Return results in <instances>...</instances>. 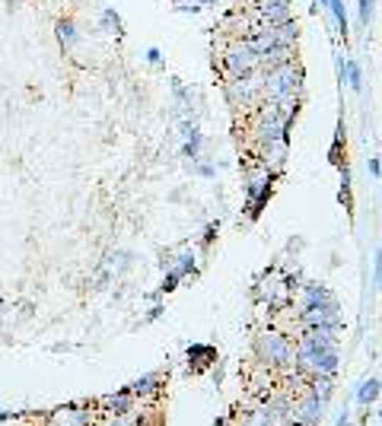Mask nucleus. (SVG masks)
Returning <instances> with one entry per match:
<instances>
[{
    "label": "nucleus",
    "instance_id": "f257e3e1",
    "mask_svg": "<svg viewBox=\"0 0 382 426\" xmlns=\"http://www.w3.org/2000/svg\"><path fill=\"white\" fill-rule=\"evenodd\" d=\"M299 95H303V67L296 61L264 73L262 102H277L281 105V102H299Z\"/></svg>",
    "mask_w": 382,
    "mask_h": 426
},
{
    "label": "nucleus",
    "instance_id": "39448f33",
    "mask_svg": "<svg viewBox=\"0 0 382 426\" xmlns=\"http://www.w3.org/2000/svg\"><path fill=\"white\" fill-rule=\"evenodd\" d=\"M255 350H258V356H262L268 366H290L293 363V347H290V341L284 338V334H277V331H268V334H262L255 343Z\"/></svg>",
    "mask_w": 382,
    "mask_h": 426
},
{
    "label": "nucleus",
    "instance_id": "7ed1b4c3",
    "mask_svg": "<svg viewBox=\"0 0 382 426\" xmlns=\"http://www.w3.org/2000/svg\"><path fill=\"white\" fill-rule=\"evenodd\" d=\"M296 366L312 379H331L338 373V350L296 347Z\"/></svg>",
    "mask_w": 382,
    "mask_h": 426
},
{
    "label": "nucleus",
    "instance_id": "4be33fe9",
    "mask_svg": "<svg viewBox=\"0 0 382 426\" xmlns=\"http://www.w3.org/2000/svg\"><path fill=\"white\" fill-rule=\"evenodd\" d=\"M281 426H299V423H293V420H284Z\"/></svg>",
    "mask_w": 382,
    "mask_h": 426
},
{
    "label": "nucleus",
    "instance_id": "6e6552de",
    "mask_svg": "<svg viewBox=\"0 0 382 426\" xmlns=\"http://www.w3.org/2000/svg\"><path fill=\"white\" fill-rule=\"evenodd\" d=\"M255 19L262 26H281L290 23V0H258L255 4Z\"/></svg>",
    "mask_w": 382,
    "mask_h": 426
},
{
    "label": "nucleus",
    "instance_id": "423d86ee",
    "mask_svg": "<svg viewBox=\"0 0 382 426\" xmlns=\"http://www.w3.org/2000/svg\"><path fill=\"white\" fill-rule=\"evenodd\" d=\"M322 407H325V401L316 395V391H309V395L299 398V401L290 407V420L299 423V426H316L319 417H322Z\"/></svg>",
    "mask_w": 382,
    "mask_h": 426
},
{
    "label": "nucleus",
    "instance_id": "412c9836",
    "mask_svg": "<svg viewBox=\"0 0 382 426\" xmlns=\"http://www.w3.org/2000/svg\"><path fill=\"white\" fill-rule=\"evenodd\" d=\"M370 172H373V175H382V166H379V162H376V160H373V162H370Z\"/></svg>",
    "mask_w": 382,
    "mask_h": 426
},
{
    "label": "nucleus",
    "instance_id": "20e7f679",
    "mask_svg": "<svg viewBox=\"0 0 382 426\" xmlns=\"http://www.w3.org/2000/svg\"><path fill=\"white\" fill-rule=\"evenodd\" d=\"M220 67H223V73H227V80L229 77H249L252 71H258V54L245 45V38H236V42H229L227 51H223Z\"/></svg>",
    "mask_w": 382,
    "mask_h": 426
},
{
    "label": "nucleus",
    "instance_id": "a211bd4d",
    "mask_svg": "<svg viewBox=\"0 0 382 426\" xmlns=\"http://www.w3.org/2000/svg\"><path fill=\"white\" fill-rule=\"evenodd\" d=\"M153 385H156V375H147V379H143V382H138V385H134V391H147V388H153Z\"/></svg>",
    "mask_w": 382,
    "mask_h": 426
},
{
    "label": "nucleus",
    "instance_id": "aec40b11",
    "mask_svg": "<svg viewBox=\"0 0 382 426\" xmlns=\"http://www.w3.org/2000/svg\"><path fill=\"white\" fill-rule=\"evenodd\" d=\"M147 58L153 61V64H160V51H156V48H150V51H147Z\"/></svg>",
    "mask_w": 382,
    "mask_h": 426
},
{
    "label": "nucleus",
    "instance_id": "1a4fd4ad",
    "mask_svg": "<svg viewBox=\"0 0 382 426\" xmlns=\"http://www.w3.org/2000/svg\"><path fill=\"white\" fill-rule=\"evenodd\" d=\"M299 347L312 350H338V328H306Z\"/></svg>",
    "mask_w": 382,
    "mask_h": 426
},
{
    "label": "nucleus",
    "instance_id": "9b49d317",
    "mask_svg": "<svg viewBox=\"0 0 382 426\" xmlns=\"http://www.w3.org/2000/svg\"><path fill=\"white\" fill-rule=\"evenodd\" d=\"M90 420V414L80 407H61L51 414V426H86Z\"/></svg>",
    "mask_w": 382,
    "mask_h": 426
},
{
    "label": "nucleus",
    "instance_id": "f03ea898",
    "mask_svg": "<svg viewBox=\"0 0 382 426\" xmlns=\"http://www.w3.org/2000/svg\"><path fill=\"white\" fill-rule=\"evenodd\" d=\"M262 71H252L249 77H229L227 80V99L236 112H249L262 102Z\"/></svg>",
    "mask_w": 382,
    "mask_h": 426
},
{
    "label": "nucleus",
    "instance_id": "f3484780",
    "mask_svg": "<svg viewBox=\"0 0 382 426\" xmlns=\"http://www.w3.org/2000/svg\"><path fill=\"white\" fill-rule=\"evenodd\" d=\"M373 16V0H360V23H370Z\"/></svg>",
    "mask_w": 382,
    "mask_h": 426
},
{
    "label": "nucleus",
    "instance_id": "ddd939ff",
    "mask_svg": "<svg viewBox=\"0 0 382 426\" xmlns=\"http://www.w3.org/2000/svg\"><path fill=\"white\" fill-rule=\"evenodd\" d=\"M341 73L347 77V83H351L353 93H360V86H363V77H360V67L357 61H344V67H341Z\"/></svg>",
    "mask_w": 382,
    "mask_h": 426
},
{
    "label": "nucleus",
    "instance_id": "0eeeda50",
    "mask_svg": "<svg viewBox=\"0 0 382 426\" xmlns=\"http://www.w3.org/2000/svg\"><path fill=\"white\" fill-rule=\"evenodd\" d=\"M303 325L306 328H341V312L338 302H325V306H309L303 308Z\"/></svg>",
    "mask_w": 382,
    "mask_h": 426
},
{
    "label": "nucleus",
    "instance_id": "f8f14e48",
    "mask_svg": "<svg viewBox=\"0 0 382 426\" xmlns=\"http://www.w3.org/2000/svg\"><path fill=\"white\" fill-rule=\"evenodd\" d=\"M325 302H334V296L325 286H316V284H309V286H303V308H309V306H325Z\"/></svg>",
    "mask_w": 382,
    "mask_h": 426
},
{
    "label": "nucleus",
    "instance_id": "dca6fc26",
    "mask_svg": "<svg viewBox=\"0 0 382 426\" xmlns=\"http://www.w3.org/2000/svg\"><path fill=\"white\" fill-rule=\"evenodd\" d=\"M312 391H316V395L322 398V401H329V395H331V379H316Z\"/></svg>",
    "mask_w": 382,
    "mask_h": 426
},
{
    "label": "nucleus",
    "instance_id": "2eb2a0df",
    "mask_svg": "<svg viewBox=\"0 0 382 426\" xmlns=\"http://www.w3.org/2000/svg\"><path fill=\"white\" fill-rule=\"evenodd\" d=\"M58 38L64 48H73L77 45V29H73L71 19H64V23H58Z\"/></svg>",
    "mask_w": 382,
    "mask_h": 426
},
{
    "label": "nucleus",
    "instance_id": "6ab92c4d",
    "mask_svg": "<svg viewBox=\"0 0 382 426\" xmlns=\"http://www.w3.org/2000/svg\"><path fill=\"white\" fill-rule=\"evenodd\" d=\"M376 286H382V251L376 255Z\"/></svg>",
    "mask_w": 382,
    "mask_h": 426
},
{
    "label": "nucleus",
    "instance_id": "4468645a",
    "mask_svg": "<svg viewBox=\"0 0 382 426\" xmlns=\"http://www.w3.org/2000/svg\"><path fill=\"white\" fill-rule=\"evenodd\" d=\"M376 395H379V379H366L363 385H360V391H357V401L370 404V401H376Z\"/></svg>",
    "mask_w": 382,
    "mask_h": 426
},
{
    "label": "nucleus",
    "instance_id": "9d476101",
    "mask_svg": "<svg viewBox=\"0 0 382 426\" xmlns=\"http://www.w3.org/2000/svg\"><path fill=\"white\" fill-rule=\"evenodd\" d=\"M286 162V137H277L271 143H262V169L281 172Z\"/></svg>",
    "mask_w": 382,
    "mask_h": 426
}]
</instances>
